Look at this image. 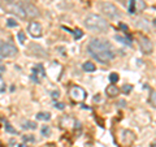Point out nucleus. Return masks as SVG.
Masks as SVG:
<instances>
[{
  "instance_id": "f257e3e1",
  "label": "nucleus",
  "mask_w": 156,
  "mask_h": 147,
  "mask_svg": "<svg viewBox=\"0 0 156 147\" xmlns=\"http://www.w3.org/2000/svg\"><path fill=\"white\" fill-rule=\"evenodd\" d=\"M89 52L95 60L103 63V64L109 63L115 56L111 45L107 41H101V39H92L89 45Z\"/></svg>"
},
{
  "instance_id": "f03ea898",
  "label": "nucleus",
  "mask_w": 156,
  "mask_h": 147,
  "mask_svg": "<svg viewBox=\"0 0 156 147\" xmlns=\"http://www.w3.org/2000/svg\"><path fill=\"white\" fill-rule=\"evenodd\" d=\"M85 26L92 31H99V33H104L108 30V22L105 21V18H103L99 14H94L91 13L86 17L85 20Z\"/></svg>"
},
{
  "instance_id": "7ed1b4c3",
  "label": "nucleus",
  "mask_w": 156,
  "mask_h": 147,
  "mask_svg": "<svg viewBox=\"0 0 156 147\" xmlns=\"http://www.w3.org/2000/svg\"><path fill=\"white\" fill-rule=\"evenodd\" d=\"M99 9L101 11V13L107 16L108 18H120L121 17V13L119 11L115 4H112L109 2H103L99 4Z\"/></svg>"
},
{
  "instance_id": "20e7f679",
  "label": "nucleus",
  "mask_w": 156,
  "mask_h": 147,
  "mask_svg": "<svg viewBox=\"0 0 156 147\" xmlns=\"http://www.w3.org/2000/svg\"><path fill=\"white\" fill-rule=\"evenodd\" d=\"M69 96L73 102L82 103L86 99V90L82 89L81 86H72L69 90Z\"/></svg>"
},
{
  "instance_id": "39448f33",
  "label": "nucleus",
  "mask_w": 156,
  "mask_h": 147,
  "mask_svg": "<svg viewBox=\"0 0 156 147\" xmlns=\"http://www.w3.org/2000/svg\"><path fill=\"white\" fill-rule=\"evenodd\" d=\"M0 53L3 56H7V57H12L17 53V48L14 47L12 43H8V42H2L0 43Z\"/></svg>"
},
{
  "instance_id": "423d86ee",
  "label": "nucleus",
  "mask_w": 156,
  "mask_h": 147,
  "mask_svg": "<svg viewBox=\"0 0 156 147\" xmlns=\"http://www.w3.org/2000/svg\"><path fill=\"white\" fill-rule=\"evenodd\" d=\"M138 41H139V47H140V50H142V52L146 53V55H150L154 50L152 42H151L146 35H139Z\"/></svg>"
},
{
  "instance_id": "0eeeda50",
  "label": "nucleus",
  "mask_w": 156,
  "mask_h": 147,
  "mask_svg": "<svg viewBox=\"0 0 156 147\" xmlns=\"http://www.w3.org/2000/svg\"><path fill=\"white\" fill-rule=\"evenodd\" d=\"M27 30H29V33H30V35L34 37V38H39L42 35V26H41L39 22H35V21L30 22L29 23Z\"/></svg>"
},
{
  "instance_id": "6e6552de",
  "label": "nucleus",
  "mask_w": 156,
  "mask_h": 147,
  "mask_svg": "<svg viewBox=\"0 0 156 147\" xmlns=\"http://www.w3.org/2000/svg\"><path fill=\"white\" fill-rule=\"evenodd\" d=\"M22 5V9H23V12H25L26 14V17L29 18H34V17H37L39 12H38V9L33 5L31 3H26V4H21Z\"/></svg>"
},
{
  "instance_id": "1a4fd4ad",
  "label": "nucleus",
  "mask_w": 156,
  "mask_h": 147,
  "mask_svg": "<svg viewBox=\"0 0 156 147\" xmlns=\"http://www.w3.org/2000/svg\"><path fill=\"white\" fill-rule=\"evenodd\" d=\"M134 139H135V135H134L133 131L124 130V133H122V142H124L126 146H130L134 142Z\"/></svg>"
},
{
  "instance_id": "9d476101",
  "label": "nucleus",
  "mask_w": 156,
  "mask_h": 147,
  "mask_svg": "<svg viewBox=\"0 0 156 147\" xmlns=\"http://www.w3.org/2000/svg\"><path fill=\"white\" fill-rule=\"evenodd\" d=\"M33 73H34V80H35L37 82H39L43 77H44V69H43V66L41 64H38L35 68H34Z\"/></svg>"
},
{
  "instance_id": "9b49d317",
  "label": "nucleus",
  "mask_w": 156,
  "mask_h": 147,
  "mask_svg": "<svg viewBox=\"0 0 156 147\" xmlns=\"http://www.w3.org/2000/svg\"><path fill=\"white\" fill-rule=\"evenodd\" d=\"M105 92H107V95H108L109 98H115V96H117L120 94V90H119V87H117L116 85H109L108 87L105 89Z\"/></svg>"
},
{
  "instance_id": "f8f14e48",
  "label": "nucleus",
  "mask_w": 156,
  "mask_h": 147,
  "mask_svg": "<svg viewBox=\"0 0 156 147\" xmlns=\"http://www.w3.org/2000/svg\"><path fill=\"white\" fill-rule=\"evenodd\" d=\"M37 119L42 121H48L51 119V113H48V112H39L37 115Z\"/></svg>"
},
{
  "instance_id": "ddd939ff",
  "label": "nucleus",
  "mask_w": 156,
  "mask_h": 147,
  "mask_svg": "<svg viewBox=\"0 0 156 147\" xmlns=\"http://www.w3.org/2000/svg\"><path fill=\"white\" fill-rule=\"evenodd\" d=\"M95 69H96V66L90 61H86L83 64V70L86 72H95Z\"/></svg>"
},
{
  "instance_id": "4468645a",
  "label": "nucleus",
  "mask_w": 156,
  "mask_h": 147,
  "mask_svg": "<svg viewBox=\"0 0 156 147\" xmlns=\"http://www.w3.org/2000/svg\"><path fill=\"white\" fill-rule=\"evenodd\" d=\"M135 3H136V0H130V4H129V13H131V14L136 12Z\"/></svg>"
},
{
  "instance_id": "2eb2a0df",
  "label": "nucleus",
  "mask_w": 156,
  "mask_h": 147,
  "mask_svg": "<svg viewBox=\"0 0 156 147\" xmlns=\"http://www.w3.org/2000/svg\"><path fill=\"white\" fill-rule=\"evenodd\" d=\"M23 128L25 129H37V124L33 121H26L25 124H23Z\"/></svg>"
},
{
  "instance_id": "dca6fc26",
  "label": "nucleus",
  "mask_w": 156,
  "mask_h": 147,
  "mask_svg": "<svg viewBox=\"0 0 156 147\" xmlns=\"http://www.w3.org/2000/svg\"><path fill=\"white\" fill-rule=\"evenodd\" d=\"M116 39H117L119 42H122V43H125V45H128V46H130V45H131V41H130V39H128V38H124V37L116 35Z\"/></svg>"
},
{
  "instance_id": "f3484780",
  "label": "nucleus",
  "mask_w": 156,
  "mask_h": 147,
  "mask_svg": "<svg viewBox=\"0 0 156 147\" xmlns=\"http://www.w3.org/2000/svg\"><path fill=\"white\" fill-rule=\"evenodd\" d=\"M119 74L117 73H111V76H109V81H111V83H116L117 81H119Z\"/></svg>"
},
{
  "instance_id": "a211bd4d",
  "label": "nucleus",
  "mask_w": 156,
  "mask_h": 147,
  "mask_svg": "<svg viewBox=\"0 0 156 147\" xmlns=\"http://www.w3.org/2000/svg\"><path fill=\"white\" fill-rule=\"evenodd\" d=\"M150 102H151V104H152V106L155 107V108H156V91H152V92H151Z\"/></svg>"
},
{
  "instance_id": "6ab92c4d",
  "label": "nucleus",
  "mask_w": 156,
  "mask_h": 147,
  "mask_svg": "<svg viewBox=\"0 0 156 147\" xmlns=\"http://www.w3.org/2000/svg\"><path fill=\"white\" fill-rule=\"evenodd\" d=\"M135 5H136V11H143V9L146 8V4L143 2H140V0H136V3H135Z\"/></svg>"
},
{
  "instance_id": "aec40b11",
  "label": "nucleus",
  "mask_w": 156,
  "mask_h": 147,
  "mask_svg": "<svg viewBox=\"0 0 156 147\" xmlns=\"http://www.w3.org/2000/svg\"><path fill=\"white\" fill-rule=\"evenodd\" d=\"M18 41L21 45H23V43L26 42V38H25V33L23 31H18Z\"/></svg>"
},
{
  "instance_id": "412c9836",
  "label": "nucleus",
  "mask_w": 156,
  "mask_h": 147,
  "mask_svg": "<svg viewBox=\"0 0 156 147\" xmlns=\"http://www.w3.org/2000/svg\"><path fill=\"white\" fill-rule=\"evenodd\" d=\"M73 34H74V38H76V39H80V38L83 37V31L80 30V29H77V30H74V31H73Z\"/></svg>"
},
{
  "instance_id": "4be33fe9",
  "label": "nucleus",
  "mask_w": 156,
  "mask_h": 147,
  "mask_svg": "<svg viewBox=\"0 0 156 147\" xmlns=\"http://www.w3.org/2000/svg\"><path fill=\"white\" fill-rule=\"evenodd\" d=\"M9 2L14 4H26V3H31L33 0H9Z\"/></svg>"
},
{
  "instance_id": "5701e85b",
  "label": "nucleus",
  "mask_w": 156,
  "mask_h": 147,
  "mask_svg": "<svg viewBox=\"0 0 156 147\" xmlns=\"http://www.w3.org/2000/svg\"><path fill=\"white\" fill-rule=\"evenodd\" d=\"M7 25H8L9 27H14V26H17V22L14 21L13 18H8V20H7Z\"/></svg>"
},
{
  "instance_id": "b1692460",
  "label": "nucleus",
  "mask_w": 156,
  "mask_h": 147,
  "mask_svg": "<svg viewBox=\"0 0 156 147\" xmlns=\"http://www.w3.org/2000/svg\"><path fill=\"white\" fill-rule=\"evenodd\" d=\"M50 133H51V129L48 128V126H43V129H42V134L44 135V137H47V135H50Z\"/></svg>"
},
{
  "instance_id": "393cba45",
  "label": "nucleus",
  "mask_w": 156,
  "mask_h": 147,
  "mask_svg": "<svg viewBox=\"0 0 156 147\" xmlns=\"http://www.w3.org/2000/svg\"><path fill=\"white\" fill-rule=\"evenodd\" d=\"M131 90H133V86H130V85H125V86L122 87V91L125 92V94H129Z\"/></svg>"
},
{
  "instance_id": "a878e982",
  "label": "nucleus",
  "mask_w": 156,
  "mask_h": 147,
  "mask_svg": "<svg viewBox=\"0 0 156 147\" xmlns=\"http://www.w3.org/2000/svg\"><path fill=\"white\" fill-rule=\"evenodd\" d=\"M5 129H7L8 131H9V133H16V130H14V129L12 128V126H11V125H9V124H8V122H7V124H5Z\"/></svg>"
},
{
  "instance_id": "bb28decb",
  "label": "nucleus",
  "mask_w": 156,
  "mask_h": 147,
  "mask_svg": "<svg viewBox=\"0 0 156 147\" xmlns=\"http://www.w3.org/2000/svg\"><path fill=\"white\" fill-rule=\"evenodd\" d=\"M55 107H56V108H58V109H64V108H65L64 103H56Z\"/></svg>"
},
{
  "instance_id": "cd10ccee",
  "label": "nucleus",
  "mask_w": 156,
  "mask_h": 147,
  "mask_svg": "<svg viewBox=\"0 0 156 147\" xmlns=\"http://www.w3.org/2000/svg\"><path fill=\"white\" fill-rule=\"evenodd\" d=\"M58 95H60L58 94V91H53L52 92V98H58Z\"/></svg>"
},
{
  "instance_id": "c85d7f7f",
  "label": "nucleus",
  "mask_w": 156,
  "mask_h": 147,
  "mask_svg": "<svg viewBox=\"0 0 156 147\" xmlns=\"http://www.w3.org/2000/svg\"><path fill=\"white\" fill-rule=\"evenodd\" d=\"M23 141H34V138H33V137H23Z\"/></svg>"
},
{
  "instance_id": "c756f323",
  "label": "nucleus",
  "mask_w": 156,
  "mask_h": 147,
  "mask_svg": "<svg viewBox=\"0 0 156 147\" xmlns=\"http://www.w3.org/2000/svg\"><path fill=\"white\" fill-rule=\"evenodd\" d=\"M120 27H121V29H124L125 31L128 30V26H126V25H124V23H120Z\"/></svg>"
},
{
  "instance_id": "7c9ffc66",
  "label": "nucleus",
  "mask_w": 156,
  "mask_h": 147,
  "mask_svg": "<svg viewBox=\"0 0 156 147\" xmlns=\"http://www.w3.org/2000/svg\"><path fill=\"white\" fill-rule=\"evenodd\" d=\"M94 100H95V102H98V100H100V96H95V98H94Z\"/></svg>"
},
{
  "instance_id": "2f4dec72",
  "label": "nucleus",
  "mask_w": 156,
  "mask_h": 147,
  "mask_svg": "<svg viewBox=\"0 0 156 147\" xmlns=\"http://www.w3.org/2000/svg\"><path fill=\"white\" fill-rule=\"evenodd\" d=\"M18 147H27V145H20Z\"/></svg>"
},
{
  "instance_id": "473e14b6",
  "label": "nucleus",
  "mask_w": 156,
  "mask_h": 147,
  "mask_svg": "<svg viewBox=\"0 0 156 147\" xmlns=\"http://www.w3.org/2000/svg\"><path fill=\"white\" fill-rule=\"evenodd\" d=\"M154 23H155V26H156V18H155V21H154Z\"/></svg>"
}]
</instances>
